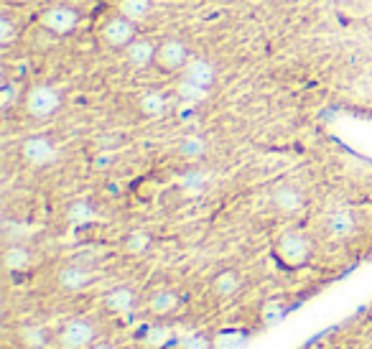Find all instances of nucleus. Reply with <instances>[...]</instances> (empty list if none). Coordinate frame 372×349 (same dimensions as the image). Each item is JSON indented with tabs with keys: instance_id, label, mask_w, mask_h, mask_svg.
I'll use <instances>...</instances> for the list:
<instances>
[{
	"instance_id": "f257e3e1",
	"label": "nucleus",
	"mask_w": 372,
	"mask_h": 349,
	"mask_svg": "<svg viewBox=\"0 0 372 349\" xmlns=\"http://www.w3.org/2000/svg\"><path fill=\"white\" fill-rule=\"evenodd\" d=\"M273 255L285 270H299L309 265L311 255H314V240L301 227H285L273 240Z\"/></svg>"
},
{
	"instance_id": "f03ea898",
	"label": "nucleus",
	"mask_w": 372,
	"mask_h": 349,
	"mask_svg": "<svg viewBox=\"0 0 372 349\" xmlns=\"http://www.w3.org/2000/svg\"><path fill=\"white\" fill-rule=\"evenodd\" d=\"M64 95L54 84H46V82H39L33 87L26 89L24 95V107L28 112V118L33 120H51L56 112L62 110Z\"/></svg>"
},
{
	"instance_id": "7ed1b4c3",
	"label": "nucleus",
	"mask_w": 372,
	"mask_h": 349,
	"mask_svg": "<svg viewBox=\"0 0 372 349\" xmlns=\"http://www.w3.org/2000/svg\"><path fill=\"white\" fill-rule=\"evenodd\" d=\"M138 28L133 21H127L123 13L112 10L110 16L103 18V24L97 28V39L103 41L105 46L112 48V51H125L135 39H138Z\"/></svg>"
},
{
	"instance_id": "20e7f679",
	"label": "nucleus",
	"mask_w": 372,
	"mask_h": 349,
	"mask_svg": "<svg viewBox=\"0 0 372 349\" xmlns=\"http://www.w3.org/2000/svg\"><path fill=\"white\" fill-rule=\"evenodd\" d=\"M36 24L51 36H69L80 28V10L67 6V3H56L48 6L36 16Z\"/></svg>"
},
{
	"instance_id": "39448f33",
	"label": "nucleus",
	"mask_w": 372,
	"mask_h": 349,
	"mask_svg": "<svg viewBox=\"0 0 372 349\" xmlns=\"http://www.w3.org/2000/svg\"><path fill=\"white\" fill-rule=\"evenodd\" d=\"M191 48L189 44L179 36H168V39L159 41L156 46V69L166 74H181V69L186 66V62L191 59Z\"/></svg>"
},
{
	"instance_id": "423d86ee",
	"label": "nucleus",
	"mask_w": 372,
	"mask_h": 349,
	"mask_svg": "<svg viewBox=\"0 0 372 349\" xmlns=\"http://www.w3.org/2000/svg\"><path fill=\"white\" fill-rule=\"evenodd\" d=\"M56 341L62 349H89L92 344H97V329L89 319L74 316L59 329Z\"/></svg>"
},
{
	"instance_id": "0eeeda50",
	"label": "nucleus",
	"mask_w": 372,
	"mask_h": 349,
	"mask_svg": "<svg viewBox=\"0 0 372 349\" xmlns=\"http://www.w3.org/2000/svg\"><path fill=\"white\" fill-rule=\"evenodd\" d=\"M21 156L28 166L33 168H46L59 161V148L48 135H28L21 143Z\"/></svg>"
},
{
	"instance_id": "6e6552de",
	"label": "nucleus",
	"mask_w": 372,
	"mask_h": 349,
	"mask_svg": "<svg viewBox=\"0 0 372 349\" xmlns=\"http://www.w3.org/2000/svg\"><path fill=\"white\" fill-rule=\"evenodd\" d=\"M135 105H138V112H141L143 118L161 120V118H166L168 110H171V97H168L163 89L148 87V89H143V92H138Z\"/></svg>"
},
{
	"instance_id": "1a4fd4ad",
	"label": "nucleus",
	"mask_w": 372,
	"mask_h": 349,
	"mask_svg": "<svg viewBox=\"0 0 372 349\" xmlns=\"http://www.w3.org/2000/svg\"><path fill=\"white\" fill-rule=\"evenodd\" d=\"M92 270L85 268V265H64L59 273H56V286L67 291V294H80V291H87L92 286Z\"/></svg>"
},
{
	"instance_id": "9d476101",
	"label": "nucleus",
	"mask_w": 372,
	"mask_h": 349,
	"mask_svg": "<svg viewBox=\"0 0 372 349\" xmlns=\"http://www.w3.org/2000/svg\"><path fill=\"white\" fill-rule=\"evenodd\" d=\"M181 77L194 82V84H202V87L212 89L214 82H217V66H214V62L206 59V56H191L189 62H186V66L181 69Z\"/></svg>"
},
{
	"instance_id": "9b49d317",
	"label": "nucleus",
	"mask_w": 372,
	"mask_h": 349,
	"mask_svg": "<svg viewBox=\"0 0 372 349\" xmlns=\"http://www.w3.org/2000/svg\"><path fill=\"white\" fill-rule=\"evenodd\" d=\"M270 204L276 206L281 215H299L306 204L301 189H296L293 184H278L270 194Z\"/></svg>"
},
{
	"instance_id": "f8f14e48",
	"label": "nucleus",
	"mask_w": 372,
	"mask_h": 349,
	"mask_svg": "<svg viewBox=\"0 0 372 349\" xmlns=\"http://www.w3.org/2000/svg\"><path fill=\"white\" fill-rule=\"evenodd\" d=\"M156 46H159V44L151 41L148 36H138V39L125 48V62L130 64L133 69L143 72V69H148V66L156 64Z\"/></svg>"
},
{
	"instance_id": "ddd939ff",
	"label": "nucleus",
	"mask_w": 372,
	"mask_h": 349,
	"mask_svg": "<svg viewBox=\"0 0 372 349\" xmlns=\"http://www.w3.org/2000/svg\"><path fill=\"white\" fill-rule=\"evenodd\" d=\"M181 303V296L176 294L174 288H156L151 296H148V311L153 316H171Z\"/></svg>"
},
{
	"instance_id": "4468645a",
	"label": "nucleus",
	"mask_w": 372,
	"mask_h": 349,
	"mask_svg": "<svg viewBox=\"0 0 372 349\" xmlns=\"http://www.w3.org/2000/svg\"><path fill=\"white\" fill-rule=\"evenodd\" d=\"M135 303H138V298L127 286H115L105 294V309L118 314V316H127L135 309Z\"/></svg>"
},
{
	"instance_id": "2eb2a0df",
	"label": "nucleus",
	"mask_w": 372,
	"mask_h": 349,
	"mask_svg": "<svg viewBox=\"0 0 372 349\" xmlns=\"http://www.w3.org/2000/svg\"><path fill=\"white\" fill-rule=\"evenodd\" d=\"M153 6H156V0H118L115 10L123 13L127 21H133L135 26H143L151 21Z\"/></svg>"
},
{
	"instance_id": "dca6fc26",
	"label": "nucleus",
	"mask_w": 372,
	"mask_h": 349,
	"mask_svg": "<svg viewBox=\"0 0 372 349\" xmlns=\"http://www.w3.org/2000/svg\"><path fill=\"white\" fill-rule=\"evenodd\" d=\"M240 288H242V276H240L235 268H224L212 278V291H214V296H220V298L238 296Z\"/></svg>"
},
{
	"instance_id": "f3484780",
	"label": "nucleus",
	"mask_w": 372,
	"mask_h": 349,
	"mask_svg": "<svg viewBox=\"0 0 372 349\" xmlns=\"http://www.w3.org/2000/svg\"><path fill=\"white\" fill-rule=\"evenodd\" d=\"M326 230H329V235H332L334 240H349L357 230L355 215L347 212V209H337V212H332L329 220H326Z\"/></svg>"
},
{
	"instance_id": "a211bd4d",
	"label": "nucleus",
	"mask_w": 372,
	"mask_h": 349,
	"mask_svg": "<svg viewBox=\"0 0 372 349\" xmlns=\"http://www.w3.org/2000/svg\"><path fill=\"white\" fill-rule=\"evenodd\" d=\"M18 341H21L26 349H46L48 344H51V334H48L46 326L26 324L18 329Z\"/></svg>"
},
{
	"instance_id": "6ab92c4d",
	"label": "nucleus",
	"mask_w": 372,
	"mask_h": 349,
	"mask_svg": "<svg viewBox=\"0 0 372 349\" xmlns=\"http://www.w3.org/2000/svg\"><path fill=\"white\" fill-rule=\"evenodd\" d=\"M3 262H6V268L10 273H26V270L31 268L33 255L26 245H8L6 253H3Z\"/></svg>"
},
{
	"instance_id": "aec40b11",
	"label": "nucleus",
	"mask_w": 372,
	"mask_h": 349,
	"mask_svg": "<svg viewBox=\"0 0 372 349\" xmlns=\"http://www.w3.org/2000/svg\"><path fill=\"white\" fill-rule=\"evenodd\" d=\"M209 92H212V89L202 87V84H194V82L184 80V77H179V82H176V97L184 100V102H191V105L204 102L206 97H209Z\"/></svg>"
},
{
	"instance_id": "412c9836",
	"label": "nucleus",
	"mask_w": 372,
	"mask_h": 349,
	"mask_svg": "<svg viewBox=\"0 0 372 349\" xmlns=\"http://www.w3.org/2000/svg\"><path fill=\"white\" fill-rule=\"evenodd\" d=\"M151 245H153V238H151V232H145V230H133L125 238V242H123L127 255H145L151 250Z\"/></svg>"
},
{
	"instance_id": "4be33fe9",
	"label": "nucleus",
	"mask_w": 372,
	"mask_h": 349,
	"mask_svg": "<svg viewBox=\"0 0 372 349\" xmlns=\"http://www.w3.org/2000/svg\"><path fill=\"white\" fill-rule=\"evenodd\" d=\"M179 186L186 197H199V194H204L206 189V176L204 171H186V174L179 179Z\"/></svg>"
},
{
	"instance_id": "5701e85b",
	"label": "nucleus",
	"mask_w": 372,
	"mask_h": 349,
	"mask_svg": "<svg viewBox=\"0 0 372 349\" xmlns=\"http://www.w3.org/2000/svg\"><path fill=\"white\" fill-rule=\"evenodd\" d=\"M179 153H181L184 159H202L206 153V141L197 133L184 135L181 143H179Z\"/></svg>"
},
{
	"instance_id": "b1692460",
	"label": "nucleus",
	"mask_w": 372,
	"mask_h": 349,
	"mask_svg": "<svg viewBox=\"0 0 372 349\" xmlns=\"http://www.w3.org/2000/svg\"><path fill=\"white\" fill-rule=\"evenodd\" d=\"M245 347H247V337L240 332H222L212 341V349H245Z\"/></svg>"
},
{
	"instance_id": "393cba45",
	"label": "nucleus",
	"mask_w": 372,
	"mask_h": 349,
	"mask_svg": "<svg viewBox=\"0 0 372 349\" xmlns=\"http://www.w3.org/2000/svg\"><path fill=\"white\" fill-rule=\"evenodd\" d=\"M285 316V306L281 301H276V298H270V301L263 303V309H260V321L265 326H273L278 324L281 319Z\"/></svg>"
},
{
	"instance_id": "a878e982",
	"label": "nucleus",
	"mask_w": 372,
	"mask_h": 349,
	"mask_svg": "<svg viewBox=\"0 0 372 349\" xmlns=\"http://www.w3.org/2000/svg\"><path fill=\"white\" fill-rule=\"evenodd\" d=\"M18 39V26L10 16H0V46H13Z\"/></svg>"
},
{
	"instance_id": "bb28decb",
	"label": "nucleus",
	"mask_w": 372,
	"mask_h": 349,
	"mask_svg": "<svg viewBox=\"0 0 372 349\" xmlns=\"http://www.w3.org/2000/svg\"><path fill=\"white\" fill-rule=\"evenodd\" d=\"M168 339H171V332L166 326H148L145 334H143V341L148 347H163V344H168Z\"/></svg>"
},
{
	"instance_id": "cd10ccee",
	"label": "nucleus",
	"mask_w": 372,
	"mask_h": 349,
	"mask_svg": "<svg viewBox=\"0 0 372 349\" xmlns=\"http://www.w3.org/2000/svg\"><path fill=\"white\" fill-rule=\"evenodd\" d=\"M18 100H21V87L13 84V82H6L0 87V110H10Z\"/></svg>"
},
{
	"instance_id": "c85d7f7f",
	"label": "nucleus",
	"mask_w": 372,
	"mask_h": 349,
	"mask_svg": "<svg viewBox=\"0 0 372 349\" xmlns=\"http://www.w3.org/2000/svg\"><path fill=\"white\" fill-rule=\"evenodd\" d=\"M92 217H95V209H92L87 202H77V204L69 209V220L74 224H85V222H89Z\"/></svg>"
},
{
	"instance_id": "c756f323",
	"label": "nucleus",
	"mask_w": 372,
	"mask_h": 349,
	"mask_svg": "<svg viewBox=\"0 0 372 349\" xmlns=\"http://www.w3.org/2000/svg\"><path fill=\"white\" fill-rule=\"evenodd\" d=\"M179 349H212V341L202 334H186L179 341Z\"/></svg>"
},
{
	"instance_id": "7c9ffc66",
	"label": "nucleus",
	"mask_w": 372,
	"mask_h": 349,
	"mask_svg": "<svg viewBox=\"0 0 372 349\" xmlns=\"http://www.w3.org/2000/svg\"><path fill=\"white\" fill-rule=\"evenodd\" d=\"M89 349H118L115 344H110V341H97V344H92Z\"/></svg>"
},
{
	"instance_id": "2f4dec72",
	"label": "nucleus",
	"mask_w": 372,
	"mask_h": 349,
	"mask_svg": "<svg viewBox=\"0 0 372 349\" xmlns=\"http://www.w3.org/2000/svg\"><path fill=\"white\" fill-rule=\"evenodd\" d=\"M166 3H174V0H156V6H166Z\"/></svg>"
}]
</instances>
